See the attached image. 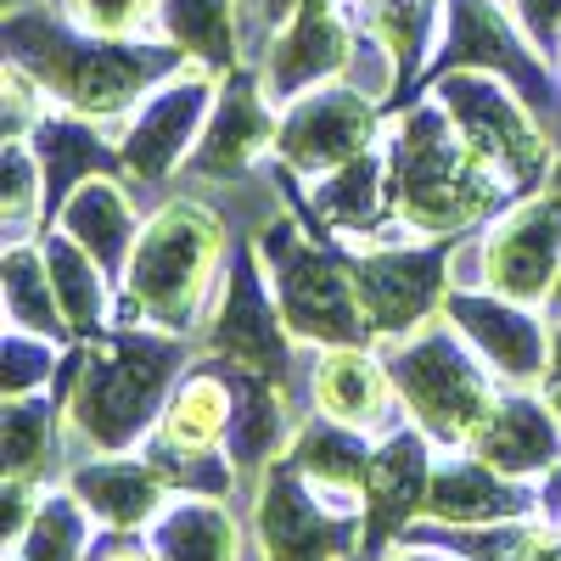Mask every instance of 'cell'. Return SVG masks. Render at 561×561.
<instances>
[{
	"instance_id": "obj_9",
	"label": "cell",
	"mask_w": 561,
	"mask_h": 561,
	"mask_svg": "<svg viewBox=\"0 0 561 561\" xmlns=\"http://www.w3.org/2000/svg\"><path fill=\"white\" fill-rule=\"evenodd\" d=\"M359 517L365 511L320 494L287 455L253 489V545L264 561H348L365 534Z\"/></svg>"
},
{
	"instance_id": "obj_43",
	"label": "cell",
	"mask_w": 561,
	"mask_h": 561,
	"mask_svg": "<svg viewBox=\"0 0 561 561\" xmlns=\"http://www.w3.org/2000/svg\"><path fill=\"white\" fill-rule=\"evenodd\" d=\"M388 561H449V550L438 556V545H404V550L388 556Z\"/></svg>"
},
{
	"instance_id": "obj_36",
	"label": "cell",
	"mask_w": 561,
	"mask_h": 561,
	"mask_svg": "<svg viewBox=\"0 0 561 561\" xmlns=\"http://www.w3.org/2000/svg\"><path fill=\"white\" fill-rule=\"evenodd\" d=\"M57 337H39V332H23L12 325L7 343H0V393L7 399H28L34 388H45L57 377Z\"/></svg>"
},
{
	"instance_id": "obj_42",
	"label": "cell",
	"mask_w": 561,
	"mask_h": 561,
	"mask_svg": "<svg viewBox=\"0 0 561 561\" xmlns=\"http://www.w3.org/2000/svg\"><path fill=\"white\" fill-rule=\"evenodd\" d=\"M298 7H304V0H253V23H259V28H280Z\"/></svg>"
},
{
	"instance_id": "obj_39",
	"label": "cell",
	"mask_w": 561,
	"mask_h": 561,
	"mask_svg": "<svg viewBox=\"0 0 561 561\" xmlns=\"http://www.w3.org/2000/svg\"><path fill=\"white\" fill-rule=\"evenodd\" d=\"M511 561H561V523L539 517V523H523L517 534V550H511Z\"/></svg>"
},
{
	"instance_id": "obj_11",
	"label": "cell",
	"mask_w": 561,
	"mask_h": 561,
	"mask_svg": "<svg viewBox=\"0 0 561 561\" xmlns=\"http://www.w3.org/2000/svg\"><path fill=\"white\" fill-rule=\"evenodd\" d=\"M214 79L208 68H180L174 79H163L147 107L135 113V124L124 129L118 140V158H124V185L129 192H163L169 174L197 152V140L208 129V113H214Z\"/></svg>"
},
{
	"instance_id": "obj_5",
	"label": "cell",
	"mask_w": 561,
	"mask_h": 561,
	"mask_svg": "<svg viewBox=\"0 0 561 561\" xmlns=\"http://www.w3.org/2000/svg\"><path fill=\"white\" fill-rule=\"evenodd\" d=\"M253 242L270 264L275 304L287 314L293 337L314 348H365L370 320L354 293V264L332 253V242H309L287 214H270L253 225Z\"/></svg>"
},
{
	"instance_id": "obj_31",
	"label": "cell",
	"mask_w": 561,
	"mask_h": 561,
	"mask_svg": "<svg viewBox=\"0 0 561 561\" xmlns=\"http://www.w3.org/2000/svg\"><path fill=\"white\" fill-rule=\"evenodd\" d=\"M152 550L158 561H242V534H237V517L225 511V500L185 494L158 511Z\"/></svg>"
},
{
	"instance_id": "obj_23",
	"label": "cell",
	"mask_w": 561,
	"mask_h": 561,
	"mask_svg": "<svg viewBox=\"0 0 561 561\" xmlns=\"http://www.w3.org/2000/svg\"><path fill=\"white\" fill-rule=\"evenodd\" d=\"M466 449H472L478 460H489L505 478L550 472V466H561V415L550 404L528 399V393L494 399V410L483 415V427L472 433Z\"/></svg>"
},
{
	"instance_id": "obj_2",
	"label": "cell",
	"mask_w": 561,
	"mask_h": 561,
	"mask_svg": "<svg viewBox=\"0 0 561 561\" xmlns=\"http://www.w3.org/2000/svg\"><path fill=\"white\" fill-rule=\"evenodd\" d=\"M511 203H517V185L472 152V140L455 129L438 96L399 118L388 140V208L399 225L421 237H460L472 225L500 219Z\"/></svg>"
},
{
	"instance_id": "obj_26",
	"label": "cell",
	"mask_w": 561,
	"mask_h": 561,
	"mask_svg": "<svg viewBox=\"0 0 561 561\" xmlns=\"http://www.w3.org/2000/svg\"><path fill=\"white\" fill-rule=\"evenodd\" d=\"M34 152H39V169H45V225H57L62 203L79 192L90 174H124L118 147H107V140L90 129V118H79V113H68V118L39 113Z\"/></svg>"
},
{
	"instance_id": "obj_18",
	"label": "cell",
	"mask_w": 561,
	"mask_h": 561,
	"mask_svg": "<svg viewBox=\"0 0 561 561\" xmlns=\"http://www.w3.org/2000/svg\"><path fill=\"white\" fill-rule=\"evenodd\" d=\"M354 57V34L337 18V0H304V7L264 39V68L259 84L270 107L275 102H298L309 84H332Z\"/></svg>"
},
{
	"instance_id": "obj_27",
	"label": "cell",
	"mask_w": 561,
	"mask_h": 561,
	"mask_svg": "<svg viewBox=\"0 0 561 561\" xmlns=\"http://www.w3.org/2000/svg\"><path fill=\"white\" fill-rule=\"evenodd\" d=\"M57 225L107 275H124V264H129V253L140 242V219L129 208V185H118V174H90L79 192L62 203Z\"/></svg>"
},
{
	"instance_id": "obj_15",
	"label": "cell",
	"mask_w": 561,
	"mask_h": 561,
	"mask_svg": "<svg viewBox=\"0 0 561 561\" xmlns=\"http://www.w3.org/2000/svg\"><path fill=\"white\" fill-rule=\"evenodd\" d=\"M427 489H433V455L421 427H393L370 449L359 505H365V534L348 561H382L388 545H399L421 517H427Z\"/></svg>"
},
{
	"instance_id": "obj_46",
	"label": "cell",
	"mask_w": 561,
	"mask_h": 561,
	"mask_svg": "<svg viewBox=\"0 0 561 561\" xmlns=\"http://www.w3.org/2000/svg\"><path fill=\"white\" fill-rule=\"evenodd\" d=\"M556 57H561V51H556Z\"/></svg>"
},
{
	"instance_id": "obj_37",
	"label": "cell",
	"mask_w": 561,
	"mask_h": 561,
	"mask_svg": "<svg viewBox=\"0 0 561 561\" xmlns=\"http://www.w3.org/2000/svg\"><path fill=\"white\" fill-rule=\"evenodd\" d=\"M62 18L79 23L84 34H107V39H135L158 18V0H62Z\"/></svg>"
},
{
	"instance_id": "obj_1",
	"label": "cell",
	"mask_w": 561,
	"mask_h": 561,
	"mask_svg": "<svg viewBox=\"0 0 561 561\" xmlns=\"http://www.w3.org/2000/svg\"><path fill=\"white\" fill-rule=\"evenodd\" d=\"M7 57L23 68L45 96H57L62 113H79L90 124L124 118L135 102H147L163 79L192 68L180 45H135V39H107L84 34L68 18H51L45 7H7Z\"/></svg>"
},
{
	"instance_id": "obj_47",
	"label": "cell",
	"mask_w": 561,
	"mask_h": 561,
	"mask_svg": "<svg viewBox=\"0 0 561 561\" xmlns=\"http://www.w3.org/2000/svg\"><path fill=\"white\" fill-rule=\"evenodd\" d=\"M556 62H561V57H556Z\"/></svg>"
},
{
	"instance_id": "obj_38",
	"label": "cell",
	"mask_w": 561,
	"mask_h": 561,
	"mask_svg": "<svg viewBox=\"0 0 561 561\" xmlns=\"http://www.w3.org/2000/svg\"><path fill=\"white\" fill-rule=\"evenodd\" d=\"M517 7V23L528 34V45H539V51H561V0H511Z\"/></svg>"
},
{
	"instance_id": "obj_10",
	"label": "cell",
	"mask_w": 561,
	"mask_h": 561,
	"mask_svg": "<svg viewBox=\"0 0 561 561\" xmlns=\"http://www.w3.org/2000/svg\"><path fill=\"white\" fill-rule=\"evenodd\" d=\"M354 264V293L370 320V337L404 343L421 325H433L449 287H455V248L433 237L427 248H370Z\"/></svg>"
},
{
	"instance_id": "obj_6",
	"label": "cell",
	"mask_w": 561,
	"mask_h": 561,
	"mask_svg": "<svg viewBox=\"0 0 561 561\" xmlns=\"http://www.w3.org/2000/svg\"><path fill=\"white\" fill-rule=\"evenodd\" d=\"M388 377L415 427L438 444H472L483 415L494 410V370L449 320L421 325L415 337L388 348Z\"/></svg>"
},
{
	"instance_id": "obj_22",
	"label": "cell",
	"mask_w": 561,
	"mask_h": 561,
	"mask_svg": "<svg viewBox=\"0 0 561 561\" xmlns=\"http://www.w3.org/2000/svg\"><path fill=\"white\" fill-rule=\"evenodd\" d=\"M225 377H230V393H237L225 455H230V466H237V478L259 489V478L293 449V433H298L293 415H287V388L270 382V377H253V370H237V365H225Z\"/></svg>"
},
{
	"instance_id": "obj_17",
	"label": "cell",
	"mask_w": 561,
	"mask_h": 561,
	"mask_svg": "<svg viewBox=\"0 0 561 561\" xmlns=\"http://www.w3.org/2000/svg\"><path fill=\"white\" fill-rule=\"evenodd\" d=\"M275 124L270 118V96L253 68L225 73V90L208 113V129L197 140V152L185 158V180L192 185H225V180H242L264 152H275Z\"/></svg>"
},
{
	"instance_id": "obj_16",
	"label": "cell",
	"mask_w": 561,
	"mask_h": 561,
	"mask_svg": "<svg viewBox=\"0 0 561 561\" xmlns=\"http://www.w3.org/2000/svg\"><path fill=\"white\" fill-rule=\"evenodd\" d=\"M444 320L489 359V370H494L500 382H511V388L545 382V365H550V325H545L528 304L500 298L494 287H449Z\"/></svg>"
},
{
	"instance_id": "obj_24",
	"label": "cell",
	"mask_w": 561,
	"mask_h": 561,
	"mask_svg": "<svg viewBox=\"0 0 561 561\" xmlns=\"http://www.w3.org/2000/svg\"><path fill=\"white\" fill-rule=\"evenodd\" d=\"M68 489L90 517L107 523V528L158 523V511L169 500V478L152 460H135V455H90V460H79L68 472Z\"/></svg>"
},
{
	"instance_id": "obj_45",
	"label": "cell",
	"mask_w": 561,
	"mask_h": 561,
	"mask_svg": "<svg viewBox=\"0 0 561 561\" xmlns=\"http://www.w3.org/2000/svg\"><path fill=\"white\" fill-rule=\"evenodd\" d=\"M545 309H550V320H561V275H556V287H550V298H545Z\"/></svg>"
},
{
	"instance_id": "obj_14",
	"label": "cell",
	"mask_w": 561,
	"mask_h": 561,
	"mask_svg": "<svg viewBox=\"0 0 561 561\" xmlns=\"http://www.w3.org/2000/svg\"><path fill=\"white\" fill-rule=\"evenodd\" d=\"M561 275V192L517 197L483 237V287L517 304H545Z\"/></svg>"
},
{
	"instance_id": "obj_33",
	"label": "cell",
	"mask_w": 561,
	"mask_h": 561,
	"mask_svg": "<svg viewBox=\"0 0 561 561\" xmlns=\"http://www.w3.org/2000/svg\"><path fill=\"white\" fill-rule=\"evenodd\" d=\"M90 550V511L73 500V489L39 494V511L28 534L12 545V561H84Z\"/></svg>"
},
{
	"instance_id": "obj_8",
	"label": "cell",
	"mask_w": 561,
	"mask_h": 561,
	"mask_svg": "<svg viewBox=\"0 0 561 561\" xmlns=\"http://www.w3.org/2000/svg\"><path fill=\"white\" fill-rule=\"evenodd\" d=\"M293 325L280 314V304L264 287V253L259 242L237 237L230 242V270H225V293L214 304V314L203 320L197 348L203 359L253 370V377H270L280 388H293L298 377V354H293Z\"/></svg>"
},
{
	"instance_id": "obj_25",
	"label": "cell",
	"mask_w": 561,
	"mask_h": 561,
	"mask_svg": "<svg viewBox=\"0 0 561 561\" xmlns=\"http://www.w3.org/2000/svg\"><path fill=\"white\" fill-rule=\"evenodd\" d=\"M309 399L320 415L343 421V427L377 433L393 421V377L365 348H325L309 370Z\"/></svg>"
},
{
	"instance_id": "obj_21",
	"label": "cell",
	"mask_w": 561,
	"mask_h": 561,
	"mask_svg": "<svg viewBox=\"0 0 561 561\" xmlns=\"http://www.w3.org/2000/svg\"><path fill=\"white\" fill-rule=\"evenodd\" d=\"M275 185L298 203V214L320 219V242H332V237H377L382 219H393L388 208V163L377 152H359L354 163L332 169V180H320L309 203L293 192V169L287 163H275Z\"/></svg>"
},
{
	"instance_id": "obj_41",
	"label": "cell",
	"mask_w": 561,
	"mask_h": 561,
	"mask_svg": "<svg viewBox=\"0 0 561 561\" xmlns=\"http://www.w3.org/2000/svg\"><path fill=\"white\" fill-rule=\"evenodd\" d=\"M539 388H545V404L561 415V320L550 325V365H545V382Z\"/></svg>"
},
{
	"instance_id": "obj_29",
	"label": "cell",
	"mask_w": 561,
	"mask_h": 561,
	"mask_svg": "<svg viewBox=\"0 0 561 561\" xmlns=\"http://www.w3.org/2000/svg\"><path fill=\"white\" fill-rule=\"evenodd\" d=\"M39 253H45V270H51V287H57V304H62V314H68V332L84 343H96L102 332H107V314H113V304H107V270L90 259L62 225H45L39 230Z\"/></svg>"
},
{
	"instance_id": "obj_40",
	"label": "cell",
	"mask_w": 561,
	"mask_h": 561,
	"mask_svg": "<svg viewBox=\"0 0 561 561\" xmlns=\"http://www.w3.org/2000/svg\"><path fill=\"white\" fill-rule=\"evenodd\" d=\"M84 561H158V550H152V545H140L135 528H113L107 539H90Z\"/></svg>"
},
{
	"instance_id": "obj_32",
	"label": "cell",
	"mask_w": 561,
	"mask_h": 561,
	"mask_svg": "<svg viewBox=\"0 0 561 561\" xmlns=\"http://www.w3.org/2000/svg\"><path fill=\"white\" fill-rule=\"evenodd\" d=\"M0 287H7V314L12 325H23V332H39V337H73L68 332V314L57 304V287H51V270H45V253L39 242L23 248L12 242L7 248V264H0Z\"/></svg>"
},
{
	"instance_id": "obj_12",
	"label": "cell",
	"mask_w": 561,
	"mask_h": 561,
	"mask_svg": "<svg viewBox=\"0 0 561 561\" xmlns=\"http://www.w3.org/2000/svg\"><path fill=\"white\" fill-rule=\"evenodd\" d=\"M370 135H377V96L332 79L287 102L275 124V163H287L293 174H332L370 152Z\"/></svg>"
},
{
	"instance_id": "obj_7",
	"label": "cell",
	"mask_w": 561,
	"mask_h": 561,
	"mask_svg": "<svg viewBox=\"0 0 561 561\" xmlns=\"http://www.w3.org/2000/svg\"><path fill=\"white\" fill-rule=\"evenodd\" d=\"M433 96L444 102L455 129L472 140V152L489 158L511 185H517V197H534L539 185H550L556 140L539 124V113L517 96L511 79L483 73V68H455V73H438Z\"/></svg>"
},
{
	"instance_id": "obj_4",
	"label": "cell",
	"mask_w": 561,
	"mask_h": 561,
	"mask_svg": "<svg viewBox=\"0 0 561 561\" xmlns=\"http://www.w3.org/2000/svg\"><path fill=\"white\" fill-rule=\"evenodd\" d=\"M230 214L208 208L203 192L169 197L147 225L124 264V320H147L163 332L192 337L203 332V304L219 275V259H230Z\"/></svg>"
},
{
	"instance_id": "obj_20",
	"label": "cell",
	"mask_w": 561,
	"mask_h": 561,
	"mask_svg": "<svg viewBox=\"0 0 561 561\" xmlns=\"http://www.w3.org/2000/svg\"><path fill=\"white\" fill-rule=\"evenodd\" d=\"M539 511V494L523 478L494 472L489 460H449L433 466V489H427V517L421 523H444V528H494V523H528Z\"/></svg>"
},
{
	"instance_id": "obj_28",
	"label": "cell",
	"mask_w": 561,
	"mask_h": 561,
	"mask_svg": "<svg viewBox=\"0 0 561 561\" xmlns=\"http://www.w3.org/2000/svg\"><path fill=\"white\" fill-rule=\"evenodd\" d=\"M287 460L320 494H332L348 511H365L359 505V483H365V466H370V444H365L359 427H343V421H332V415L304 421V427L293 433Z\"/></svg>"
},
{
	"instance_id": "obj_30",
	"label": "cell",
	"mask_w": 561,
	"mask_h": 561,
	"mask_svg": "<svg viewBox=\"0 0 561 561\" xmlns=\"http://www.w3.org/2000/svg\"><path fill=\"white\" fill-rule=\"evenodd\" d=\"M158 28L169 45L208 73L242 68V7L237 0H158Z\"/></svg>"
},
{
	"instance_id": "obj_3",
	"label": "cell",
	"mask_w": 561,
	"mask_h": 561,
	"mask_svg": "<svg viewBox=\"0 0 561 561\" xmlns=\"http://www.w3.org/2000/svg\"><path fill=\"white\" fill-rule=\"evenodd\" d=\"M185 337L163 325H129V332L84 348L79 377L68 388L62 444L84 455H124L135 438L158 427V415L185 377Z\"/></svg>"
},
{
	"instance_id": "obj_13",
	"label": "cell",
	"mask_w": 561,
	"mask_h": 561,
	"mask_svg": "<svg viewBox=\"0 0 561 561\" xmlns=\"http://www.w3.org/2000/svg\"><path fill=\"white\" fill-rule=\"evenodd\" d=\"M534 51L539 45H523L517 28L494 12V0H449V34H444V51H438V73L483 68V73L511 79L517 96L539 113V124L556 140L561 135V90Z\"/></svg>"
},
{
	"instance_id": "obj_34",
	"label": "cell",
	"mask_w": 561,
	"mask_h": 561,
	"mask_svg": "<svg viewBox=\"0 0 561 561\" xmlns=\"http://www.w3.org/2000/svg\"><path fill=\"white\" fill-rule=\"evenodd\" d=\"M438 23V0H370V34L388 45V57L399 68V90L421 73Z\"/></svg>"
},
{
	"instance_id": "obj_19",
	"label": "cell",
	"mask_w": 561,
	"mask_h": 561,
	"mask_svg": "<svg viewBox=\"0 0 561 561\" xmlns=\"http://www.w3.org/2000/svg\"><path fill=\"white\" fill-rule=\"evenodd\" d=\"M230 410H237V393H230L225 365H214V359L185 365V377L174 382L158 427L147 438V460L158 466L163 478H174L185 460L219 455V444L230 433Z\"/></svg>"
},
{
	"instance_id": "obj_35",
	"label": "cell",
	"mask_w": 561,
	"mask_h": 561,
	"mask_svg": "<svg viewBox=\"0 0 561 561\" xmlns=\"http://www.w3.org/2000/svg\"><path fill=\"white\" fill-rule=\"evenodd\" d=\"M0 208L7 230L23 237L28 225H45V169L28 135H7V158H0Z\"/></svg>"
},
{
	"instance_id": "obj_44",
	"label": "cell",
	"mask_w": 561,
	"mask_h": 561,
	"mask_svg": "<svg viewBox=\"0 0 561 561\" xmlns=\"http://www.w3.org/2000/svg\"><path fill=\"white\" fill-rule=\"evenodd\" d=\"M550 192H561V135H556V158H550Z\"/></svg>"
}]
</instances>
